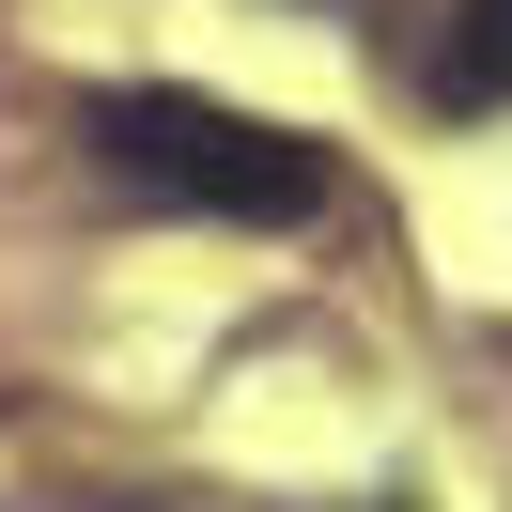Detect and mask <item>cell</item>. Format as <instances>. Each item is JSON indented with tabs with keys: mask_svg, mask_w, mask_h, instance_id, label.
Returning <instances> with one entry per match:
<instances>
[{
	"mask_svg": "<svg viewBox=\"0 0 512 512\" xmlns=\"http://www.w3.org/2000/svg\"><path fill=\"white\" fill-rule=\"evenodd\" d=\"M94 156L156 202H202V218H311L326 202V140H280L218 94H94Z\"/></svg>",
	"mask_w": 512,
	"mask_h": 512,
	"instance_id": "obj_1",
	"label": "cell"
},
{
	"mask_svg": "<svg viewBox=\"0 0 512 512\" xmlns=\"http://www.w3.org/2000/svg\"><path fill=\"white\" fill-rule=\"evenodd\" d=\"M435 94H450V109H512V0H450Z\"/></svg>",
	"mask_w": 512,
	"mask_h": 512,
	"instance_id": "obj_2",
	"label": "cell"
}]
</instances>
